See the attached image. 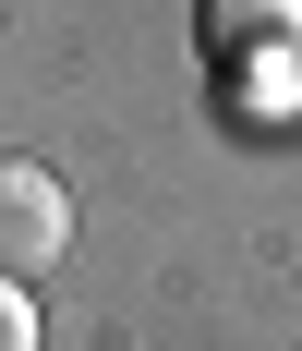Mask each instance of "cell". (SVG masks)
I'll use <instances>...</instances> for the list:
<instances>
[{
  "mask_svg": "<svg viewBox=\"0 0 302 351\" xmlns=\"http://www.w3.org/2000/svg\"><path fill=\"white\" fill-rule=\"evenodd\" d=\"M73 254V194L49 158H0V279H36Z\"/></svg>",
  "mask_w": 302,
  "mask_h": 351,
  "instance_id": "obj_1",
  "label": "cell"
},
{
  "mask_svg": "<svg viewBox=\"0 0 302 351\" xmlns=\"http://www.w3.org/2000/svg\"><path fill=\"white\" fill-rule=\"evenodd\" d=\"M218 61H302V0H205Z\"/></svg>",
  "mask_w": 302,
  "mask_h": 351,
  "instance_id": "obj_2",
  "label": "cell"
},
{
  "mask_svg": "<svg viewBox=\"0 0 302 351\" xmlns=\"http://www.w3.org/2000/svg\"><path fill=\"white\" fill-rule=\"evenodd\" d=\"M0 351H36V303H25V279H0Z\"/></svg>",
  "mask_w": 302,
  "mask_h": 351,
  "instance_id": "obj_3",
  "label": "cell"
}]
</instances>
